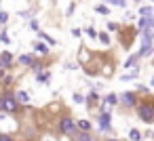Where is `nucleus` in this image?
<instances>
[{
    "label": "nucleus",
    "mask_w": 154,
    "mask_h": 141,
    "mask_svg": "<svg viewBox=\"0 0 154 141\" xmlns=\"http://www.w3.org/2000/svg\"><path fill=\"white\" fill-rule=\"evenodd\" d=\"M137 114H139V118L146 122V124H152L154 122V105L150 103V101H137Z\"/></svg>",
    "instance_id": "1"
},
{
    "label": "nucleus",
    "mask_w": 154,
    "mask_h": 141,
    "mask_svg": "<svg viewBox=\"0 0 154 141\" xmlns=\"http://www.w3.org/2000/svg\"><path fill=\"white\" fill-rule=\"evenodd\" d=\"M0 110H2V112H9V114H15V112L19 110V103H17L15 95L5 93L2 97H0Z\"/></svg>",
    "instance_id": "2"
},
{
    "label": "nucleus",
    "mask_w": 154,
    "mask_h": 141,
    "mask_svg": "<svg viewBox=\"0 0 154 141\" xmlns=\"http://www.w3.org/2000/svg\"><path fill=\"white\" fill-rule=\"evenodd\" d=\"M59 130H61V135L72 137V135L76 133V122H74L70 116H63V118L59 120Z\"/></svg>",
    "instance_id": "3"
},
{
    "label": "nucleus",
    "mask_w": 154,
    "mask_h": 141,
    "mask_svg": "<svg viewBox=\"0 0 154 141\" xmlns=\"http://www.w3.org/2000/svg\"><path fill=\"white\" fill-rule=\"evenodd\" d=\"M118 101L125 105V107H135L137 105V93H122L120 97H118Z\"/></svg>",
    "instance_id": "4"
},
{
    "label": "nucleus",
    "mask_w": 154,
    "mask_h": 141,
    "mask_svg": "<svg viewBox=\"0 0 154 141\" xmlns=\"http://www.w3.org/2000/svg\"><path fill=\"white\" fill-rule=\"evenodd\" d=\"M97 118H99V128H101V133H112V124H110V114H108V110H101V114H99Z\"/></svg>",
    "instance_id": "5"
},
{
    "label": "nucleus",
    "mask_w": 154,
    "mask_h": 141,
    "mask_svg": "<svg viewBox=\"0 0 154 141\" xmlns=\"http://www.w3.org/2000/svg\"><path fill=\"white\" fill-rule=\"evenodd\" d=\"M11 61H13V55H11V53L5 51L2 55H0V65H2V68H11V65H13Z\"/></svg>",
    "instance_id": "6"
},
{
    "label": "nucleus",
    "mask_w": 154,
    "mask_h": 141,
    "mask_svg": "<svg viewBox=\"0 0 154 141\" xmlns=\"http://www.w3.org/2000/svg\"><path fill=\"white\" fill-rule=\"evenodd\" d=\"M34 53H40V55H47L49 53V44L47 42H34Z\"/></svg>",
    "instance_id": "7"
},
{
    "label": "nucleus",
    "mask_w": 154,
    "mask_h": 141,
    "mask_svg": "<svg viewBox=\"0 0 154 141\" xmlns=\"http://www.w3.org/2000/svg\"><path fill=\"white\" fill-rule=\"evenodd\" d=\"M15 99H17V103H28V101H30V95H28L26 91H17V93H15Z\"/></svg>",
    "instance_id": "8"
},
{
    "label": "nucleus",
    "mask_w": 154,
    "mask_h": 141,
    "mask_svg": "<svg viewBox=\"0 0 154 141\" xmlns=\"http://www.w3.org/2000/svg\"><path fill=\"white\" fill-rule=\"evenodd\" d=\"M36 59H34V55H19V63L21 65H32Z\"/></svg>",
    "instance_id": "9"
},
{
    "label": "nucleus",
    "mask_w": 154,
    "mask_h": 141,
    "mask_svg": "<svg viewBox=\"0 0 154 141\" xmlns=\"http://www.w3.org/2000/svg\"><path fill=\"white\" fill-rule=\"evenodd\" d=\"M76 130H91V122L89 120H78L76 122Z\"/></svg>",
    "instance_id": "10"
},
{
    "label": "nucleus",
    "mask_w": 154,
    "mask_h": 141,
    "mask_svg": "<svg viewBox=\"0 0 154 141\" xmlns=\"http://www.w3.org/2000/svg\"><path fill=\"white\" fill-rule=\"evenodd\" d=\"M72 137H74V139H80V141H89V139H91L89 130H82V133H74Z\"/></svg>",
    "instance_id": "11"
},
{
    "label": "nucleus",
    "mask_w": 154,
    "mask_h": 141,
    "mask_svg": "<svg viewBox=\"0 0 154 141\" xmlns=\"http://www.w3.org/2000/svg\"><path fill=\"white\" fill-rule=\"evenodd\" d=\"M137 59H139V53H135V55H131V57L127 59V63H122V65H125V68H133Z\"/></svg>",
    "instance_id": "12"
},
{
    "label": "nucleus",
    "mask_w": 154,
    "mask_h": 141,
    "mask_svg": "<svg viewBox=\"0 0 154 141\" xmlns=\"http://www.w3.org/2000/svg\"><path fill=\"white\" fill-rule=\"evenodd\" d=\"M137 76H139V70H133L131 74H125V76H120V80H125V82H127V80H135Z\"/></svg>",
    "instance_id": "13"
},
{
    "label": "nucleus",
    "mask_w": 154,
    "mask_h": 141,
    "mask_svg": "<svg viewBox=\"0 0 154 141\" xmlns=\"http://www.w3.org/2000/svg\"><path fill=\"white\" fill-rule=\"evenodd\" d=\"M116 103H118V95L110 93V95L106 97V105H116Z\"/></svg>",
    "instance_id": "14"
},
{
    "label": "nucleus",
    "mask_w": 154,
    "mask_h": 141,
    "mask_svg": "<svg viewBox=\"0 0 154 141\" xmlns=\"http://www.w3.org/2000/svg\"><path fill=\"white\" fill-rule=\"evenodd\" d=\"M139 17H152V7H141L139 9Z\"/></svg>",
    "instance_id": "15"
},
{
    "label": "nucleus",
    "mask_w": 154,
    "mask_h": 141,
    "mask_svg": "<svg viewBox=\"0 0 154 141\" xmlns=\"http://www.w3.org/2000/svg\"><path fill=\"white\" fill-rule=\"evenodd\" d=\"M38 34H40V38H42V40H45V42H47L49 46H55V44H57V42H55V40H53L51 36H47V34H42L40 30H38Z\"/></svg>",
    "instance_id": "16"
},
{
    "label": "nucleus",
    "mask_w": 154,
    "mask_h": 141,
    "mask_svg": "<svg viewBox=\"0 0 154 141\" xmlns=\"http://www.w3.org/2000/svg\"><path fill=\"white\" fill-rule=\"evenodd\" d=\"M95 13H99V15H108L110 9H108L106 4H99V7H95Z\"/></svg>",
    "instance_id": "17"
},
{
    "label": "nucleus",
    "mask_w": 154,
    "mask_h": 141,
    "mask_svg": "<svg viewBox=\"0 0 154 141\" xmlns=\"http://www.w3.org/2000/svg\"><path fill=\"white\" fill-rule=\"evenodd\" d=\"M97 101H99V97H97L95 93H91V95H89V99H87V103H89V105H95Z\"/></svg>",
    "instance_id": "18"
},
{
    "label": "nucleus",
    "mask_w": 154,
    "mask_h": 141,
    "mask_svg": "<svg viewBox=\"0 0 154 141\" xmlns=\"http://www.w3.org/2000/svg\"><path fill=\"white\" fill-rule=\"evenodd\" d=\"M42 68H45V63H40V61H34L32 63V70L34 72H42Z\"/></svg>",
    "instance_id": "19"
},
{
    "label": "nucleus",
    "mask_w": 154,
    "mask_h": 141,
    "mask_svg": "<svg viewBox=\"0 0 154 141\" xmlns=\"http://www.w3.org/2000/svg\"><path fill=\"white\" fill-rule=\"evenodd\" d=\"M2 84H5V86H11V84H13V76H5V74H2Z\"/></svg>",
    "instance_id": "20"
},
{
    "label": "nucleus",
    "mask_w": 154,
    "mask_h": 141,
    "mask_svg": "<svg viewBox=\"0 0 154 141\" xmlns=\"http://www.w3.org/2000/svg\"><path fill=\"white\" fill-rule=\"evenodd\" d=\"M129 137H131V139H141V133H139L137 128H131V133H129Z\"/></svg>",
    "instance_id": "21"
},
{
    "label": "nucleus",
    "mask_w": 154,
    "mask_h": 141,
    "mask_svg": "<svg viewBox=\"0 0 154 141\" xmlns=\"http://www.w3.org/2000/svg\"><path fill=\"white\" fill-rule=\"evenodd\" d=\"M108 4H116V7H125V0H103Z\"/></svg>",
    "instance_id": "22"
},
{
    "label": "nucleus",
    "mask_w": 154,
    "mask_h": 141,
    "mask_svg": "<svg viewBox=\"0 0 154 141\" xmlns=\"http://www.w3.org/2000/svg\"><path fill=\"white\" fill-rule=\"evenodd\" d=\"M99 40H101V42H103V44H106V46H108V44H110V36H108V34H103V32H101V34H99Z\"/></svg>",
    "instance_id": "23"
},
{
    "label": "nucleus",
    "mask_w": 154,
    "mask_h": 141,
    "mask_svg": "<svg viewBox=\"0 0 154 141\" xmlns=\"http://www.w3.org/2000/svg\"><path fill=\"white\" fill-rule=\"evenodd\" d=\"M36 80H38V82H40V84H45V82H47V80H49V72H45V74H40V76H38V78H36Z\"/></svg>",
    "instance_id": "24"
},
{
    "label": "nucleus",
    "mask_w": 154,
    "mask_h": 141,
    "mask_svg": "<svg viewBox=\"0 0 154 141\" xmlns=\"http://www.w3.org/2000/svg\"><path fill=\"white\" fill-rule=\"evenodd\" d=\"M9 21V15L7 13H0V23H7Z\"/></svg>",
    "instance_id": "25"
},
{
    "label": "nucleus",
    "mask_w": 154,
    "mask_h": 141,
    "mask_svg": "<svg viewBox=\"0 0 154 141\" xmlns=\"http://www.w3.org/2000/svg\"><path fill=\"white\" fill-rule=\"evenodd\" d=\"M30 28H32L34 32H38V30H40V26H38V21H32V23H30Z\"/></svg>",
    "instance_id": "26"
},
{
    "label": "nucleus",
    "mask_w": 154,
    "mask_h": 141,
    "mask_svg": "<svg viewBox=\"0 0 154 141\" xmlns=\"http://www.w3.org/2000/svg\"><path fill=\"white\" fill-rule=\"evenodd\" d=\"M87 34H89V36H91V38H95V36H97V32H95V30H93V28H87Z\"/></svg>",
    "instance_id": "27"
},
{
    "label": "nucleus",
    "mask_w": 154,
    "mask_h": 141,
    "mask_svg": "<svg viewBox=\"0 0 154 141\" xmlns=\"http://www.w3.org/2000/svg\"><path fill=\"white\" fill-rule=\"evenodd\" d=\"M0 42H7V44H9V36H7L5 32H2V34H0Z\"/></svg>",
    "instance_id": "28"
},
{
    "label": "nucleus",
    "mask_w": 154,
    "mask_h": 141,
    "mask_svg": "<svg viewBox=\"0 0 154 141\" xmlns=\"http://www.w3.org/2000/svg\"><path fill=\"white\" fill-rule=\"evenodd\" d=\"M7 139H11V135H7V133H0V141H7Z\"/></svg>",
    "instance_id": "29"
},
{
    "label": "nucleus",
    "mask_w": 154,
    "mask_h": 141,
    "mask_svg": "<svg viewBox=\"0 0 154 141\" xmlns=\"http://www.w3.org/2000/svg\"><path fill=\"white\" fill-rule=\"evenodd\" d=\"M74 101H76V103H82L85 99H82V95H74Z\"/></svg>",
    "instance_id": "30"
}]
</instances>
